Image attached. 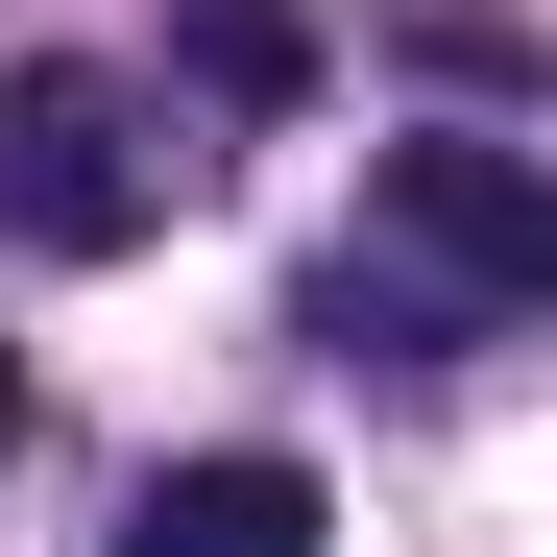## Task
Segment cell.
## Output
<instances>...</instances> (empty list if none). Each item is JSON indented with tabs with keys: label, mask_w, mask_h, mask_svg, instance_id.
I'll list each match as a JSON object with an SVG mask.
<instances>
[{
	"label": "cell",
	"mask_w": 557,
	"mask_h": 557,
	"mask_svg": "<svg viewBox=\"0 0 557 557\" xmlns=\"http://www.w3.org/2000/svg\"><path fill=\"white\" fill-rule=\"evenodd\" d=\"M533 292H557V170L533 146L460 122V146H388V170H363V267H339L363 339H509Z\"/></svg>",
	"instance_id": "1"
},
{
	"label": "cell",
	"mask_w": 557,
	"mask_h": 557,
	"mask_svg": "<svg viewBox=\"0 0 557 557\" xmlns=\"http://www.w3.org/2000/svg\"><path fill=\"white\" fill-rule=\"evenodd\" d=\"M0 219H25L49 267H122L170 219V146H146V98L98 49H25V73H0Z\"/></svg>",
	"instance_id": "2"
},
{
	"label": "cell",
	"mask_w": 557,
	"mask_h": 557,
	"mask_svg": "<svg viewBox=\"0 0 557 557\" xmlns=\"http://www.w3.org/2000/svg\"><path fill=\"white\" fill-rule=\"evenodd\" d=\"M315 460H170V485L122 509V557H315Z\"/></svg>",
	"instance_id": "3"
},
{
	"label": "cell",
	"mask_w": 557,
	"mask_h": 557,
	"mask_svg": "<svg viewBox=\"0 0 557 557\" xmlns=\"http://www.w3.org/2000/svg\"><path fill=\"white\" fill-rule=\"evenodd\" d=\"M195 98L219 122H292L315 98V25H292V0H195Z\"/></svg>",
	"instance_id": "4"
},
{
	"label": "cell",
	"mask_w": 557,
	"mask_h": 557,
	"mask_svg": "<svg viewBox=\"0 0 557 557\" xmlns=\"http://www.w3.org/2000/svg\"><path fill=\"white\" fill-rule=\"evenodd\" d=\"M0 436H25V363H0Z\"/></svg>",
	"instance_id": "5"
}]
</instances>
